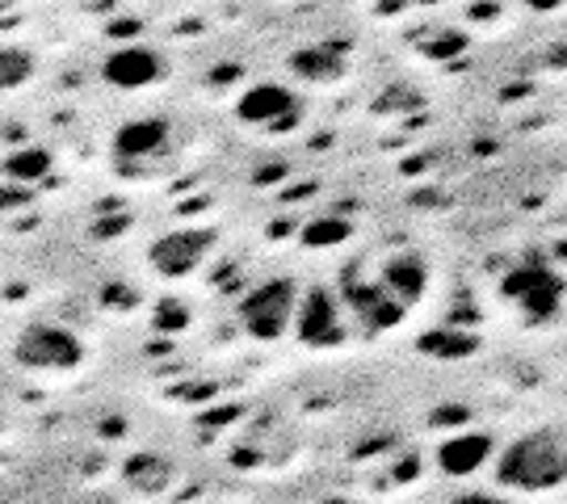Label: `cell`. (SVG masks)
<instances>
[{"label":"cell","mask_w":567,"mask_h":504,"mask_svg":"<svg viewBox=\"0 0 567 504\" xmlns=\"http://www.w3.org/2000/svg\"><path fill=\"white\" fill-rule=\"evenodd\" d=\"M496 484L513 492H547L564 484V438L555 429H538L505 445L496 459Z\"/></svg>","instance_id":"6da1fadb"},{"label":"cell","mask_w":567,"mask_h":504,"mask_svg":"<svg viewBox=\"0 0 567 504\" xmlns=\"http://www.w3.org/2000/svg\"><path fill=\"white\" fill-rule=\"evenodd\" d=\"M295 299H299V286L295 278H274V282H261L257 290H248L240 302V320L248 328V337L257 341H278L290 320H295Z\"/></svg>","instance_id":"7a4b0ae2"},{"label":"cell","mask_w":567,"mask_h":504,"mask_svg":"<svg viewBox=\"0 0 567 504\" xmlns=\"http://www.w3.org/2000/svg\"><path fill=\"white\" fill-rule=\"evenodd\" d=\"M13 358L25 370H76L84 349L60 323H30L13 344Z\"/></svg>","instance_id":"3957f363"},{"label":"cell","mask_w":567,"mask_h":504,"mask_svg":"<svg viewBox=\"0 0 567 504\" xmlns=\"http://www.w3.org/2000/svg\"><path fill=\"white\" fill-rule=\"evenodd\" d=\"M559 274H550L547 265L529 261V265H517L513 274L505 278V295L522 302V311H526L529 320H547L555 316V307H559Z\"/></svg>","instance_id":"277c9868"},{"label":"cell","mask_w":567,"mask_h":504,"mask_svg":"<svg viewBox=\"0 0 567 504\" xmlns=\"http://www.w3.org/2000/svg\"><path fill=\"white\" fill-rule=\"evenodd\" d=\"M295 328H299V341L303 344H337L341 341V302L332 290L316 286L307 302L295 311Z\"/></svg>","instance_id":"5b68a950"},{"label":"cell","mask_w":567,"mask_h":504,"mask_svg":"<svg viewBox=\"0 0 567 504\" xmlns=\"http://www.w3.org/2000/svg\"><path fill=\"white\" fill-rule=\"evenodd\" d=\"M210 244H215L210 232H173V236L156 240L152 265H156L161 274H168V278H182V274L203 265V257L210 253Z\"/></svg>","instance_id":"8992f818"},{"label":"cell","mask_w":567,"mask_h":504,"mask_svg":"<svg viewBox=\"0 0 567 504\" xmlns=\"http://www.w3.org/2000/svg\"><path fill=\"white\" fill-rule=\"evenodd\" d=\"M164 76V60L152 47H122L105 60V81L118 89H147Z\"/></svg>","instance_id":"52a82bcc"},{"label":"cell","mask_w":567,"mask_h":504,"mask_svg":"<svg viewBox=\"0 0 567 504\" xmlns=\"http://www.w3.org/2000/svg\"><path fill=\"white\" fill-rule=\"evenodd\" d=\"M425 282H429V269L425 261L416 257V253H404V257H395V261H386L383 278H379V290H383L386 299L395 302L400 311H408L412 302L425 295Z\"/></svg>","instance_id":"ba28073f"},{"label":"cell","mask_w":567,"mask_h":504,"mask_svg":"<svg viewBox=\"0 0 567 504\" xmlns=\"http://www.w3.org/2000/svg\"><path fill=\"white\" fill-rule=\"evenodd\" d=\"M344 68H349V47L332 39L299 47V51L290 55V72L303 76V81H337Z\"/></svg>","instance_id":"9c48e42d"},{"label":"cell","mask_w":567,"mask_h":504,"mask_svg":"<svg viewBox=\"0 0 567 504\" xmlns=\"http://www.w3.org/2000/svg\"><path fill=\"white\" fill-rule=\"evenodd\" d=\"M164 143H168V122L164 119H135L114 135L122 161H147V156L161 152Z\"/></svg>","instance_id":"30bf717a"},{"label":"cell","mask_w":567,"mask_h":504,"mask_svg":"<svg viewBox=\"0 0 567 504\" xmlns=\"http://www.w3.org/2000/svg\"><path fill=\"white\" fill-rule=\"evenodd\" d=\"M236 114L244 122H282L286 114H295V93L282 89V84H257V89H248L236 105Z\"/></svg>","instance_id":"8fae6325"},{"label":"cell","mask_w":567,"mask_h":504,"mask_svg":"<svg viewBox=\"0 0 567 504\" xmlns=\"http://www.w3.org/2000/svg\"><path fill=\"white\" fill-rule=\"evenodd\" d=\"M487 454H492V438H484V433H463V438L442 442L437 463H442L446 475H471V471H480L487 463Z\"/></svg>","instance_id":"7c38bea8"},{"label":"cell","mask_w":567,"mask_h":504,"mask_svg":"<svg viewBox=\"0 0 567 504\" xmlns=\"http://www.w3.org/2000/svg\"><path fill=\"white\" fill-rule=\"evenodd\" d=\"M122 475H126V484L140 487V492H161L168 484V475H173V466L156 459V454H135L131 463L122 466Z\"/></svg>","instance_id":"4fadbf2b"},{"label":"cell","mask_w":567,"mask_h":504,"mask_svg":"<svg viewBox=\"0 0 567 504\" xmlns=\"http://www.w3.org/2000/svg\"><path fill=\"white\" fill-rule=\"evenodd\" d=\"M421 349L433 353V358H466L475 349V337L463 332V328H446V332H429L421 337Z\"/></svg>","instance_id":"5bb4252c"},{"label":"cell","mask_w":567,"mask_h":504,"mask_svg":"<svg viewBox=\"0 0 567 504\" xmlns=\"http://www.w3.org/2000/svg\"><path fill=\"white\" fill-rule=\"evenodd\" d=\"M4 173H9L13 182H39V177L51 173V152H42V147H25V152H18V156H9Z\"/></svg>","instance_id":"9a60e30c"},{"label":"cell","mask_w":567,"mask_h":504,"mask_svg":"<svg viewBox=\"0 0 567 504\" xmlns=\"http://www.w3.org/2000/svg\"><path fill=\"white\" fill-rule=\"evenodd\" d=\"M30 72H34V60H30L21 47H0V93L25 84Z\"/></svg>","instance_id":"2e32d148"},{"label":"cell","mask_w":567,"mask_h":504,"mask_svg":"<svg viewBox=\"0 0 567 504\" xmlns=\"http://www.w3.org/2000/svg\"><path fill=\"white\" fill-rule=\"evenodd\" d=\"M349 219H337V215H328V219H316L311 227L303 232V240L311 244V248H332V244L349 240Z\"/></svg>","instance_id":"e0dca14e"},{"label":"cell","mask_w":567,"mask_h":504,"mask_svg":"<svg viewBox=\"0 0 567 504\" xmlns=\"http://www.w3.org/2000/svg\"><path fill=\"white\" fill-rule=\"evenodd\" d=\"M466 42L458 34H442L437 42H425V55L429 60H450V55H458Z\"/></svg>","instance_id":"ac0fdd59"},{"label":"cell","mask_w":567,"mask_h":504,"mask_svg":"<svg viewBox=\"0 0 567 504\" xmlns=\"http://www.w3.org/2000/svg\"><path fill=\"white\" fill-rule=\"evenodd\" d=\"M189 323V311H182V302H164L161 311H156V328L161 332H173V328H182Z\"/></svg>","instance_id":"d6986e66"},{"label":"cell","mask_w":567,"mask_h":504,"mask_svg":"<svg viewBox=\"0 0 567 504\" xmlns=\"http://www.w3.org/2000/svg\"><path fill=\"white\" fill-rule=\"evenodd\" d=\"M126 227H131V219H126V215H114L110 223H97L93 236H118V232H126Z\"/></svg>","instance_id":"ffe728a7"},{"label":"cell","mask_w":567,"mask_h":504,"mask_svg":"<svg viewBox=\"0 0 567 504\" xmlns=\"http://www.w3.org/2000/svg\"><path fill=\"white\" fill-rule=\"evenodd\" d=\"M30 194L25 189H0V210H13V206H25Z\"/></svg>","instance_id":"44dd1931"},{"label":"cell","mask_w":567,"mask_h":504,"mask_svg":"<svg viewBox=\"0 0 567 504\" xmlns=\"http://www.w3.org/2000/svg\"><path fill=\"white\" fill-rule=\"evenodd\" d=\"M463 421H466V408H454V403H450L446 412L433 416V424H463Z\"/></svg>","instance_id":"7402d4cb"},{"label":"cell","mask_w":567,"mask_h":504,"mask_svg":"<svg viewBox=\"0 0 567 504\" xmlns=\"http://www.w3.org/2000/svg\"><path fill=\"white\" fill-rule=\"evenodd\" d=\"M105 302H122V307H126V302H135V290H126V286H110V290H105Z\"/></svg>","instance_id":"603a6c76"},{"label":"cell","mask_w":567,"mask_h":504,"mask_svg":"<svg viewBox=\"0 0 567 504\" xmlns=\"http://www.w3.org/2000/svg\"><path fill=\"white\" fill-rule=\"evenodd\" d=\"M450 504H508V501H501V496H480V492H471V496H458V501H450Z\"/></svg>","instance_id":"cb8c5ba5"},{"label":"cell","mask_w":567,"mask_h":504,"mask_svg":"<svg viewBox=\"0 0 567 504\" xmlns=\"http://www.w3.org/2000/svg\"><path fill=\"white\" fill-rule=\"evenodd\" d=\"M282 173H286V168H282V164H269V168H261V173H257V182H278V177H282Z\"/></svg>","instance_id":"d4e9b609"},{"label":"cell","mask_w":567,"mask_h":504,"mask_svg":"<svg viewBox=\"0 0 567 504\" xmlns=\"http://www.w3.org/2000/svg\"><path fill=\"white\" fill-rule=\"evenodd\" d=\"M236 76H240V68H236V63H227V68H215V81H219V84L236 81Z\"/></svg>","instance_id":"484cf974"},{"label":"cell","mask_w":567,"mask_h":504,"mask_svg":"<svg viewBox=\"0 0 567 504\" xmlns=\"http://www.w3.org/2000/svg\"><path fill=\"white\" fill-rule=\"evenodd\" d=\"M135 30H140V21H114L110 34H135Z\"/></svg>","instance_id":"4316f807"},{"label":"cell","mask_w":567,"mask_h":504,"mask_svg":"<svg viewBox=\"0 0 567 504\" xmlns=\"http://www.w3.org/2000/svg\"><path fill=\"white\" fill-rule=\"evenodd\" d=\"M328 504H344V501H328Z\"/></svg>","instance_id":"83f0119b"}]
</instances>
